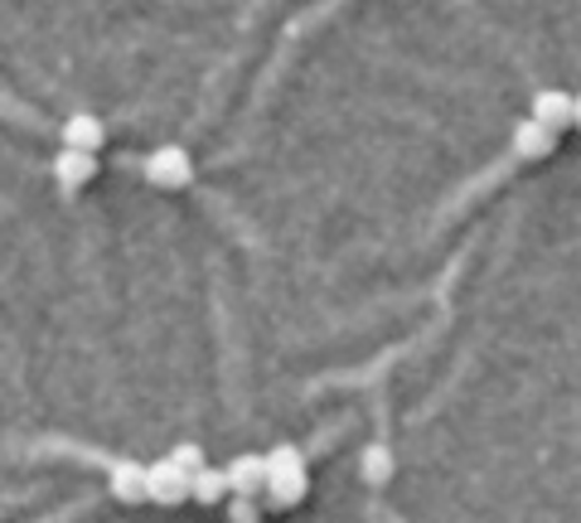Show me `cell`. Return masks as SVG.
<instances>
[{
	"instance_id": "obj_1",
	"label": "cell",
	"mask_w": 581,
	"mask_h": 523,
	"mask_svg": "<svg viewBox=\"0 0 581 523\" xmlns=\"http://www.w3.org/2000/svg\"><path fill=\"white\" fill-rule=\"evenodd\" d=\"M146 180L156 189H184L194 180V160H189L184 146H156L146 156Z\"/></svg>"
},
{
	"instance_id": "obj_2",
	"label": "cell",
	"mask_w": 581,
	"mask_h": 523,
	"mask_svg": "<svg viewBox=\"0 0 581 523\" xmlns=\"http://www.w3.org/2000/svg\"><path fill=\"white\" fill-rule=\"evenodd\" d=\"M150 500L166 504V509L184 504V500H194V475H184V470L166 456V461L150 466Z\"/></svg>"
},
{
	"instance_id": "obj_3",
	"label": "cell",
	"mask_w": 581,
	"mask_h": 523,
	"mask_svg": "<svg viewBox=\"0 0 581 523\" xmlns=\"http://www.w3.org/2000/svg\"><path fill=\"white\" fill-rule=\"evenodd\" d=\"M93 175H97V156H93V150L63 146L59 156H54V180H59V189H68V195H78L83 185H93Z\"/></svg>"
},
{
	"instance_id": "obj_4",
	"label": "cell",
	"mask_w": 581,
	"mask_h": 523,
	"mask_svg": "<svg viewBox=\"0 0 581 523\" xmlns=\"http://www.w3.org/2000/svg\"><path fill=\"white\" fill-rule=\"evenodd\" d=\"M528 117H538L542 126H552V132H562V126H577V97L562 93V87H542L534 97V112Z\"/></svg>"
},
{
	"instance_id": "obj_5",
	"label": "cell",
	"mask_w": 581,
	"mask_h": 523,
	"mask_svg": "<svg viewBox=\"0 0 581 523\" xmlns=\"http://www.w3.org/2000/svg\"><path fill=\"white\" fill-rule=\"evenodd\" d=\"M552 150H558V132H552V126H542L538 117L514 126V156L519 160H542V156H552Z\"/></svg>"
},
{
	"instance_id": "obj_6",
	"label": "cell",
	"mask_w": 581,
	"mask_h": 523,
	"mask_svg": "<svg viewBox=\"0 0 581 523\" xmlns=\"http://www.w3.org/2000/svg\"><path fill=\"white\" fill-rule=\"evenodd\" d=\"M63 146H73V150H103L107 146V126L103 117H93V112H73L68 122H63Z\"/></svg>"
},
{
	"instance_id": "obj_7",
	"label": "cell",
	"mask_w": 581,
	"mask_h": 523,
	"mask_svg": "<svg viewBox=\"0 0 581 523\" xmlns=\"http://www.w3.org/2000/svg\"><path fill=\"white\" fill-rule=\"evenodd\" d=\"M112 494H117L122 504H141V500H150V466L117 461V466H112Z\"/></svg>"
},
{
	"instance_id": "obj_8",
	"label": "cell",
	"mask_w": 581,
	"mask_h": 523,
	"mask_svg": "<svg viewBox=\"0 0 581 523\" xmlns=\"http://www.w3.org/2000/svg\"><path fill=\"white\" fill-rule=\"evenodd\" d=\"M229 480H233V494H243V500L267 494V456H237L229 466Z\"/></svg>"
},
{
	"instance_id": "obj_9",
	"label": "cell",
	"mask_w": 581,
	"mask_h": 523,
	"mask_svg": "<svg viewBox=\"0 0 581 523\" xmlns=\"http://www.w3.org/2000/svg\"><path fill=\"white\" fill-rule=\"evenodd\" d=\"M306 490H310L306 475H267V494H262V500L272 509H296L306 500Z\"/></svg>"
},
{
	"instance_id": "obj_10",
	"label": "cell",
	"mask_w": 581,
	"mask_h": 523,
	"mask_svg": "<svg viewBox=\"0 0 581 523\" xmlns=\"http://www.w3.org/2000/svg\"><path fill=\"white\" fill-rule=\"evenodd\" d=\"M229 490H233L229 470H209V466H204V470L194 475V500H199V504H219Z\"/></svg>"
},
{
	"instance_id": "obj_11",
	"label": "cell",
	"mask_w": 581,
	"mask_h": 523,
	"mask_svg": "<svg viewBox=\"0 0 581 523\" xmlns=\"http://www.w3.org/2000/svg\"><path fill=\"white\" fill-rule=\"evenodd\" d=\"M359 470L369 484H388L393 480V456H388V446H369V451L359 456Z\"/></svg>"
},
{
	"instance_id": "obj_12",
	"label": "cell",
	"mask_w": 581,
	"mask_h": 523,
	"mask_svg": "<svg viewBox=\"0 0 581 523\" xmlns=\"http://www.w3.org/2000/svg\"><path fill=\"white\" fill-rule=\"evenodd\" d=\"M267 475H306V456L300 446H276L267 456Z\"/></svg>"
},
{
	"instance_id": "obj_13",
	"label": "cell",
	"mask_w": 581,
	"mask_h": 523,
	"mask_svg": "<svg viewBox=\"0 0 581 523\" xmlns=\"http://www.w3.org/2000/svg\"><path fill=\"white\" fill-rule=\"evenodd\" d=\"M170 461L175 466H180L184 470V475H199V470H204V451H199V446H175V451H170Z\"/></svg>"
},
{
	"instance_id": "obj_14",
	"label": "cell",
	"mask_w": 581,
	"mask_h": 523,
	"mask_svg": "<svg viewBox=\"0 0 581 523\" xmlns=\"http://www.w3.org/2000/svg\"><path fill=\"white\" fill-rule=\"evenodd\" d=\"M577 132H581V93H577Z\"/></svg>"
}]
</instances>
